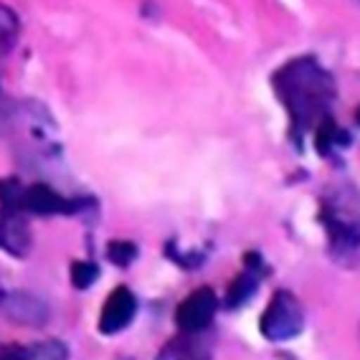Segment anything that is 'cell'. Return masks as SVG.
I'll use <instances>...</instances> for the list:
<instances>
[{
  "label": "cell",
  "instance_id": "obj_1",
  "mask_svg": "<svg viewBox=\"0 0 360 360\" xmlns=\"http://www.w3.org/2000/svg\"><path fill=\"white\" fill-rule=\"evenodd\" d=\"M271 84H274L277 99L290 115L292 137H302L309 127H315L325 117H330V107H333L338 89H335V79L330 77V71L322 69L317 58H292L282 69H277Z\"/></svg>",
  "mask_w": 360,
  "mask_h": 360
},
{
  "label": "cell",
  "instance_id": "obj_12",
  "mask_svg": "<svg viewBox=\"0 0 360 360\" xmlns=\"http://www.w3.org/2000/svg\"><path fill=\"white\" fill-rule=\"evenodd\" d=\"M158 360H208V353L200 350L195 342L180 340V342H175V345H167Z\"/></svg>",
  "mask_w": 360,
  "mask_h": 360
},
{
  "label": "cell",
  "instance_id": "obj_10",
  "mask_svg": "<svg viewBox=\"0 0 360 360\" xmlns=\"http://www.w3.org/2000/svg\"><path fill=\"white\" fill-rule=\"evenodd\" d=\"M347 140H350L347 132L333 122V117H325L317 124V153L320 155H330L335 148H345Z\"/></svg>",
  "mask_w": 360,
  "mask_h": 360
},
{
  "label": "cell",
  "instance_id": "obj_13",
  "mask_svg": "<svg viewBox=\"0 0 360 360\" xmlns=\"http://www.w3.org/2000/svg\"><path fill=\"white\" fill-rule=\"evenodd\" d=\"M23 193H26V188L23 183L15 178H6L0 180V206L3 208H23Z\"/></svg>",
  "mask_w": 360,
  "mask_h": 360
},
{
  "label": "cell",
  "instance_id": "obj_4",
  "mask_svg": "<svg viewBox=\"0 0 360 360\" xmlns=\"http://www.w3.org/2000/svg\"><path fill=\"white\" fill-rule=\"evenodd\" d=\"M0 312L8 320L18 322V325H28V328H41L49 320V307L44 300L28 292H8L0 297Z\"/></svg>",
  "mask_w": 360,
  "mask_h": 360
},
{
  "label": "cell",
  "instance_id": "obj_17",
  "mask_svg": "<svg viewBox=\"0 0 360 360\" xmlns=\"http://www.w3.org/2000/svg\"><path fill=\"white\" fill-rule=\"evenodd\" d=\"M120 360H132V358H120Z\"/></svg>",
  "mask_w": 360,
  "mask_h": 360
},
{
  "label": "cell",
  "instance_id": "obj_14",
  "mask_svg": "<svg viewBox=\"0 0 360 360\" xmlns=\"http://www.w3.org/2000/svg\"><path fill=\"white\" fill-rule=\"evenodd\" d=\"M99 279V266L94 262H74L71 264V284L77 290H89Z\"/></svg>",
  "mask_w": 360,
  "mask_h": 360
},
{
  "label": "cell",
  "instance_id": "obj_2",
  "mask_svg": "<svg viewBox=\"0 0 360 360\" xmlns=\"http://www.w3.org/2000/svg\"><path fill=\"white\" fill-rule=\"evenodd\" d=\"M259 330L271 342H284L297 338L304 330L302 302L287 290L274 292V297H271L266 309H264L262 320H259Z\"/></svg>",
  "mask_w": 360,
  "mask_h": 360
},
{
  "label": "cell",
  "instance_id": "obj_16",
  "mask_svg": "<svg viewBox=\"0 0 360 360\" xmlns=\"http://www.w3.org/2000/svg\"><path fill=\"white\" fill-rule=\"evenodd\" d=\"M355 120H358V124H360V110H358V112H355Z\"/></svg>",
  "mask_w": 360,
  "mask_h": 360
},
{
  "label": "cell",
  "instance_id": "obj_11",
  "mask_svg": "<svg viewBox=\"0 0 360 360\" xmlns=\"http://www.w3.org/2000/svg\"><path fill=\"white\" fill-rule=\"evenodd\" d=\"M18 18L11 8L0 6V56H6L11 49H13L15 39H18Z\"/></svg>",
  "mask_w": 360,
  "mask_h": 360
},
{
  "label": "cell",
  "instance_id": "obj_15",
  "mask_svg": "<svg viewBox=\"0 0 360 360\" xmlns=\"http://www.w3.org/2000/svg\"><path fill=\"white\" fill-rule=\"evenodd\" d=\"M107 259L117 266H129L137 259V246L132 241H112L107 246Z\"/></svg>",
  "mask_w": 360,
  "mask_h": 360
},
{
  "label": "cell",
  "instance_id": "obj_8",
  "mask_svg": "<svg viewBox=\"0 0 360 360\" xmlns=\"http://www.w3.org/2000/svg\"><path fill=\"white\" fill-rule=\"evenodd\" d=\"M264 274H266V266H264L262 254H257V251H249V254L244 257V271L233 279L231 290H229L226 307H229V309L241 307V304H244L246 300L257 292V287H259V282H262Z\"/></svg>",
  "mask_w": 360,
  "mask_h": 360
},
{
  "label": "cell",
  "instance_id": "obj_3",
  "mask_svg": "<svg viewBox=\"0 0 360 360\" xmlns=\"http://www.w3.org/2000/svg\"><path fill=\"white\" fill-rule=\"evenodd\" d=\"M219 309V297L211 287H200V290L191 292V295L178 304L175 309V325L180 328V333L195 335L203 333L216 317Z\"/></svg>",
  "mask_w": 360,
  "mask_h": 360
},
{
  "label": "cell",
  "instance_id": "obj_9",
  "mask_svg": "<svg viewBox=\"0 0 360 360\" xmlns=\"http://www.w3.org/2000/svg\"><path fill=\"white\" fill-rule=\"evenodd\" d=\"M0 360H69V347L61 340H44L36 345H11L0 353Z\"/></svg>",
  "mask_w": 360,
  "mask_h": 360
},
{
  "label": "cell",
  "instance_id": "obj_6",
  "mask_svg": "<svg viewBox=\"0 0 360 360\" xmlns=\"http://www.w3.org/2000/svg\"><path fill=\"white\" fill-rule=\"evenodd\" d=\"M135 312H137L135 295H132L127 287H117V290H112V295L107 297V302H104L102 317H99V333H104V335L122 333L129 322L135 320Z\"/></svg>",
  "mask_w": 360,
  "mask_h": 360
},
{
  "label": "cell",
  "instance_id": "obj_7",
  "mask_svg": "<svg viewBox=\"0 0 360 360\" xmlns=\"http://www.w3.org/2000/svg\"><path fill=\"white\" fill-rule=\"evenodd\" d=\"M0 249L11 257H26L31 251V229L18 208H0Z\"/></svg>",
  "mask_w": 360,
  "mask_h": 360
},
{
  "label": "cell",
  "instance_id": "obj_5",
  "mask_svg": "<svg viewBox=\"0 0 360 360\" xmlns=\"http://www.w3.org/2000/svg\"><path fill=\"white\" fill-rule=\"evenodd\" d=\"M84 203L89 200L82 198H64L58 195L51 186L46 183H36V186L26 188L23 193V208L31 213H39V216H53V213H77L82 208H86Z\"/></svg>",
  "mask_w": 360,
  "mask_h": 360
}]
</instances>
